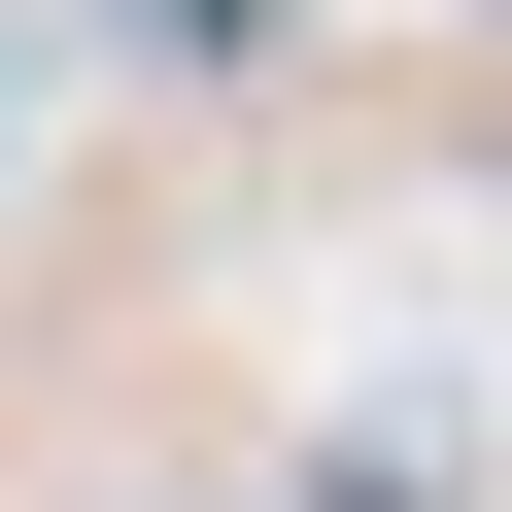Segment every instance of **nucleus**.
<instances>
[{"mask_svg":"<svg viewBox=\"0 0 512 512\" xmlns=\"http://www.w3.org/2000/svg\"><path fill=\"white\" fill-rule=\"evenodd\" d=\"M103 69H274V0H103Z\"/></svg>","mask_w":512,"mask_h":512,"instance_id":"f257e3e1","label":"nucleus"},{"mask_svg":"<svg viewBox=\"0 0 512 512\" xmlns=\"http://www.w3.org/2000/svg\"><path fill=\"white\" fill-rule=\"evenodd\" d=\"M0 103H35V35H0Z\"/></svg>","mask_w":512,"mask_h":512,"instance_id":"f03ea898","label":"nucleus"}]
</instances>
